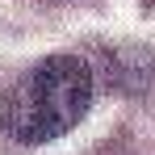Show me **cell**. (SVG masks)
<instances>
[{"mask_svg": "<svg viewBox=\"0 0 155 155\" xmlns=\"http://www.w3.org/2000/svg\"><path fill=\"white\" fill-rule=\"evenodd\" d=\"M92 105V71L76 54H51L34 63L0 101V126L17 143H51L80 126Z\"/></svg>", "mask_w": 155, "mask_h": 155, "instance_id": "6da1fadb", "label": "cell"}]
</instances>
